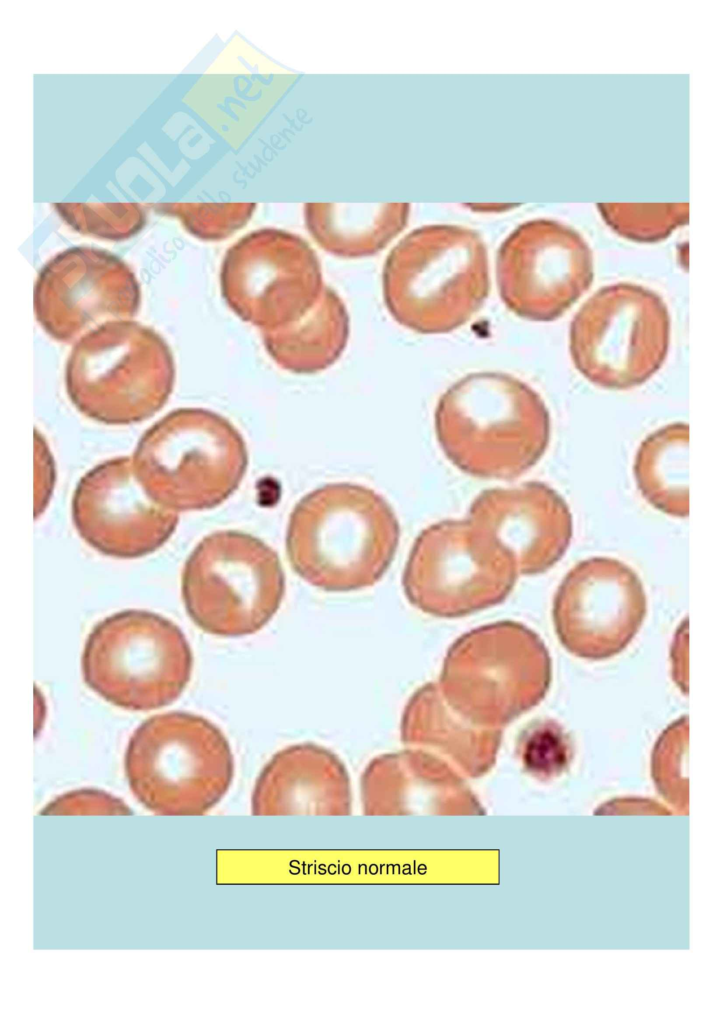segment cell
Instances as JSON below:
<instances>
[{"label":"cell","instance_id":"16","mask_svg":"<svg viewBox=\"0 0 723 1024\" xmlns=\"http://www.w3.org/2000/svg\"><path fill=\"white\" fill-rule=\"evenodd\" d=\"M138 304L139 289L129 268L93 248H72L57 255L44 267L35 288L37 319L60 341H70L107 319L132 317Z\"/></svg>","mask_w":723,"mask_h":1024},{"label":"cell","instance_id":"22","mask_svg":"<svg viewBox=\"0 0 723 1024\" xmlns=\"http://www.w3.org/2000/svg\"><path fill=\"white\" fill-rule=\"evenodd\" d=\"M406 211L395 206L337 207L307 205L310 234L327 252L344 258L371 256L403 229Z\"/></svg>","mask_w":723,"mask_h":1024},{"label":"cell","instance_id":"24","mask_svg":"<svg viewBox=\"0 0 723 1024\" xmlns=\"http://www.w3.org/2000/svg\"><path fill=\"white\" fill-rule=\"evenodd\" d=\"M569 741L562 728L544 722L531 728L523 737L521 758L526 769L539 777L559 775L568 765Z\"/></svg>","mask_w":723,"mask_h":1024},{"label":"cell","instance_id":"18","mask_svg":"<svg viewBox=\"0 0 723 1024\" xmlns=\"http://www.w3.org/2000/svg\"><path fill=\"white\" fill-rule=\"evenodd\" d=\"M255 815L345 814L350 782L342 761L324 747L297 744L276 753L256 780Z\"/></svg>","mask_w":723,"mask_h":1024},{"label":"cell","instance_id":"5","mask_svg":"<svg viewBox=\"0 0 723 1024\" xmlns=\"http://www.w3.org/2000/svg\"><path fill=\"white\" fill-rule=\"evenodd\" d=\"M551 660L525 625L500 621L459 637L444 658L439 689L474 724L502 728L545 697Z\"/></svg>","mask_w":723,"mask_h":1024},{"label":"cell","instance_id":"23","mask_svg":"<svg viewBox=\"0 0 723 1024\" xmlns=\"http://www.w3.org/2000/svg\"><path fill=\"white\" fill-rule=\"evenodd\" d=\"M688 440L686 423H672L648 435L639 446L634 476L642 496L673 517L689 513Z\"/></svg>","mask_w":723,"mask_h":1024},{"label":"cell","instance_id":"2","mask_svg":"<svg viewBox=\"0 0 723 1024\" xmlns=\"http://www.w3.org/2000/svg\"><path fill=\"white\" fill-rule=\"evenodd\" d=\"M435 432L446 457L463 472L510 479L545 453L550 418L541 397L521 380L502 372H475L440 397Z\"/></svg>","mask_w":723,"mask_h":1024},{"label":"cell","instance_id":"8","mask_svg":"<svg viewBox=\"0 0 723 1024\" xmlns=\"http://www.w3.org/2000/svg\"><path fill=\"white\" fill-rule=\"evenodd\" d=\"M124 769L132 791L155 809L200 813L227 792L234 761L217 726L198 715L169 712L133 732Z\"/></svg>","mask_w":723,"mask_h":1024},{"label":"cell","instance_id":"21","mask_svg":"<svg viewBox=\"0 0 723 1024\" xmlns=\"http://www.w3.org/2000/svg\"><path fill=\"white\" fill-rule=\"evenodd\" d=\"M349 337V316L344 303L329 287L300 319L262 331L263 344L281 368L298 374L320 372L343 353Z\"/></svg>","mask_w":723,"mask_h":1024},{"label":"cell","instance_id":"12","mask_svg":"<svg viewBox=\"0 0 723 1024\" xmlns=\"http://www.w3.org/2000/svg\"><path fill=\"white\" fill-rule=\"evenodd\" d=\"M220 280L232 311L262 331L300 319L325 288L314 250L278 229L253 231L229 248Z\"/></svg>","mask_w":723,"mask_h":1024},{"label":"cell","instance_id":"25","mask_svg":"<svg viewBox=\"0 0 723 1024\" xmlns=\"http://www.w3.org/2000/svg\"><path fill=\"white\" fill-rule=\"evenodd\" d=\"M688 718L672 723L657 740L651 760L652 776L665 794L687 789Z\"/></svg>","mask_w":723,"mask_h":1024},{"label":"cell","instance_id":"7","mask_svg":"<svg viewBox=\"0 0 723 1024\" xmlns=\"http://www.w3.org/2000/svg\"><path fill=\"white\" fill-rule=\"evenodd\" d=\"M192 652L180 628L145 610H125L98 622L81 659L86 685L107 702L147 711L172 704L186 688Z\"/></svg>","mask_w":723,"mask_h":1024},{"label":"cell","instance_id":"1","mask_svg":"<svg viewBox=\"0 0 723 1024\" xmlns=\"http://www.w3.org/2000/svg\"><path fill=\"white\" fill-rule=\"evenodd\" d=\"M400 527L389 503L374 490L330 483L302 497L293 508L286 551L294 572L328 592L370 587L388 570Z\"/></svg>","mask_w":723,"mask_h":1024},{"label":"cell","instance_id":"19","mask_svg":"<svg viewBox=\"0 0 723 1024\" xmlns=\"http://www.w3.org/2000/svg\"><path fill=\"white\" fill-rule=\"evenodd\" d=\"M400 731L404 744L437 754L470 778L490 771L502 738V728L474 724L454 710L435 683L425 684L411 696Z\"/></svg>","mask_w":723,"mask_h":1024},{"label":"cell","instance_id":"15","mask_svg":"<svg viewBox=\"0 0 723 1024\" xmlns=\"http://www.w3.org/2000/svg\"><path fill=\"white\" fill-rule=\"evenodd\" d=\"M71 511L78 534L90 547L120 559L155 552L179 521L176 511L144 491L129 457L111 458L87 471L76 485Z\"/></svg>","mask_w":723,"mask_h":1024},{"label":"cell","instance_id":"17","mask_svg":"<svg viewBox=\"0 0 723 1024\" xmlns=\"http://www.w3.org/2000/svg\"><path fill=\"white\" fill-rule=\"evenodd\" d=\"M466 519L512 561L518 575H537L554 566L568 549L573 530L561 495L536 481L483 491Z\"/></svg>","mask_w":723,"mask_h":1024},{"label":"cell","instance_id":"4","mask_svg":"<svg viewBox=\"0 0 723 1024\" xmlns=\"http://www.w3.org/2000/svg\"><path fill=\"white\" fill-rule=\"evenodd\" d=\"M144 491L173 511L212 509L241 484L247 446L223 416L201 408L174 410L140 438L132 458Z\"/></svg>","mask_w":723,"mask_h":1024},{"label":"cell","instance_id":"6","mask_svg":"<svg viewBox=\"0 0 723 1024\" xmlns=\"http://www.w3.org/2000/svg\"><path fill=\"white\" fill-rule=\"evenodd\" d=\"M174 383L169 347L154 331L110 321L83 336L66 368L68 395L87 417L112 425L143 421L166 403Z\"/></svg>","mask_w":723,"mask_h":1024},{"label":"cell","instance_id":"9","mask_svg":"<svg viewBox=\"0 0 723 1024\" xmlns=\"http://www.w3.org/2000/svg\"><path fill=\"white\" fill-rule=\"evenodd\" d=\"M181 593L200 629L242 637L259 631L278 611L285 575L277 553L262 540L221 530L204 537L187 558Z\"/></svg>","mask_w":723,"mask_h":1024},{"label":"cell","instance_id":"11","mask_svg":"<svg viewBox=\"0 0 723 1024\" xmlns=\"http://www.w3.org/2000/svg\"><path fill=\"white\" fill-rule=\"evenodd\" d=\"M518 573L467 519L443 520L415 540L403 572L409 602L432 616L457 618L506 599Z\"/></svg>","mask_w":723,"mask_h":1024},{"label":"cell","instance_id":"20","mask_svg":"<svg viewBox=\"0 0 723 1024\" xmlns=\"http://www.w3.org/2000/svg\"><path fill=\"white\" fill-rule=\"evenodd\" d=\"M461 776L449 762L427 750L380 755L370 761L361 777L365 810L385 813L416 796L440 802L470 800Z\"/></svg>","mask_w":723,"mask_h":1024},{"label":"cell","instance_id":"3","mask_svg":"<svg viewBox=\"0 0 723 1024\" xmlns=\"http://www.w3.org/2000/svg\"><path fill=\"white\" fill-rule=\"evenodd\" d=\"M487 249L473 231L428 226L403 238L386 258L385 305L396 322L422 334L468 322L489 292Z\"/></svg>","mask_w":723,"mask_h":1024},{"label":"cell","instance_id":"14","mask_svg":"<svg viewBox=\"0 0 723 1024\" xmlns=\"http://www.w3.org/2000/svg\"><path fill=\"white\" fill-rule=\"evenodd\" d=\"M496 277L509 310L528 320L551 321L591 285L592 252L577 235L560 227L528 224L502 243Z\"/></svg>","mask_w":723,"mask_h":1024},{"label":"cell","instance_id":"13","mask_svg":"<svg viewBox=\"0 0 723 1024\" xmlns=\"http://www.w3.org/2000/svg\"><path fill=\"white\" fill-rule=\"evenodd\" d=\"M646 609L642 582L630 566L615 558L591 557L566 574L552 613L558 638L570 653L601 660L630 643Z\"/></svg>","mask_w":723,"mask_h":1024},{"label":"cell","instance_id":"10","mask_svg":"<svg viewBox=\"0 0 723 1024\" xmlns=\"http://www.w3.org/2000/svg\"><path fill=\"white\" fill-rule=\"evenodd\" d=\"M670 336L667 307L654 292L619 283L599 289L576 313L570 353L577 370L606 389H629L664 362Z\"/></svg>","mask_w":723,"mask_h":1024}]
</instances>
